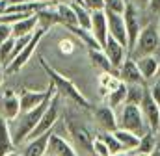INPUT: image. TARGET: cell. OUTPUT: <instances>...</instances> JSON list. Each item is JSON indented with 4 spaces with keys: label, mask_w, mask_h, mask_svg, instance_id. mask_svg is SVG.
<instances>
[{
    "label": "cell",
    "mask_w": 160,
    "mask_h": 156,
    "mask_svg": "<svg viewBox=\"0 0 160 156\" xmlns=\"http://www.w3.org/2000/svg\"><path fill=\"white\" fill-rule=\"evenodd\" d=\"M39 63H41V67H43V71L47 73L48 80L54 84V87H56V91H58V95H60L62 99H67L69 102L77 104V106L84 108V110H93V106L89 104V100L86 99V95L77 87V84H75L71 78H67L65 75L58 73L54 67H50L48 61H47L43 56H39Z\"/></svg>",
    "instance_id": "cell-1"
},
{
    "label": "cell",
    "mask_w": 160,
    "mask_h": 156,
    "mask_svg": "<svg viewBox=\"0 0 160 156\" xmlns=\"http://www.w3.org/2000/svg\"><path fill=\"white\" fill-rule=\"evenodd\" d=\"M160 50V32H158V24L157 22H147L140 36L136 39L132 50L128 52V56L132 60H138L142 56H153Z\"/></svg>",
    "instance_id": "cell-2"
},
{
    "label": "cell",
    "mask_w": 160,
    "mask_h": 156,
    "mask_svg": "<svg viewBox=\"0 0 160 156\" xmlns=\"http://www.w3.org/2000/svg\"><path fill=\"white\" fill-rule=\"evenodd\" d=\"M118 128L128 130L140 138L149 132L147 123H145L143 114H142V108L136 104H123L121 106V112L118 115Z\"/></svg>",
    "instance_id": "cell-3"
},
{
    "label": "cell",
    "mask_w": 160,
    "mask_h": 156,
    "mask_svg": "<svg viewBox=\"0 0 160 156\" xmlns=\"http://www.w3.org/2000/svg\"><path fill=\"white\" fill-rule=\"evenodd\" d=\"M47 36V30H43V28H39L38 26V30L32 34V37H30V41L24 45V48L8 63V67H4V73L6 75H15V73H19L28 61H30V58L34 56V52H36V48L39 46V43H41V39Z\"/></svg>",
    "instance_id": "cell-4"
},
{
    "label": "cell",
    "mask_w": 160,
    "mask_h": 156,
    "mask_svg": "<svg viewBox=\"0 0 160 156\" xmlns=\"http://www.w3.org/2000/svg\"><path fill=\"white\" fill-rule=\"evenodd\" d=\"M62 97L58 95V91H56V95L52 97V100H50V104H48V108L45 110V114L43 117L39 119V123H38V126L32 130V134L28 136V139H34V138H38V136H43V134H47V132H50L52 130V126L58 123V119H60V108H62ZM26 139V141H28Z\"/></svg>",
    "instance_id": "cell-5"
},
{
    "label": "cell",
    "mask_w": 160,
    "mask_h": 156,
    "mask_svg": "<svg viewBox=\"0 0 160 156\" xmlns=\"http://www.w3.org/2000/svg\"><path fill=\"white\" fill-rule=\"evenodd\" d=\"M140 7H136L132 2H127L125 11H123V19H125V30H127V39H128V52L132 50L136 39L140 36L143 24H142V17H140Z\"/></svg>",
    "instance_id": "cell-6"
},
{
    "label": "cell",
    "mask_w": 160,
    "mask_h": 156,
    "mask_svg": "<svg viewBox=\"0 0 160 156\" xmlns=\"http://www.w3.org/2000/svg\"><path fill=\"white\" fill-rule=\"evenodd\" d=\"M140 108H142V114H143V119L147 123L149 132L157 134L160 128V106L157 104V100L151 97L149 87H145V95H143V100H142Z\"/></svg>",
    "instance_id": "cell-7"
},
{
    "label": "cell",
    "mask_w": 160,
    "mask_h": 156,
    "mask_svg": "<svg viewBox=\"0 0 160 156\" xmlns=\"http://www.w3.org/2000/svg\"><path fill=\"white\" fill-rule=\"evenodd\" d=\"M19 115H21L19 95L13 89H4L0 93V117H4L8 123H13Z\"/></svg>",
    "instance_id": "cell-8"
},
{
    "label": "cell",
    "mask_w": 160,
    "mask_h": 156,
    "mask_svg": "<svg viewBox=\"0 0 160 156\" xmlns=\"http://www.w3.org/2000/svg\"><path fill=\"white\" fill-rule=\"evenodd\" d=\"M56 87H54V84L50 82L48 84V87L47 89H41V91H32V89H21V93H19V100H21V114L22 112H30L32 108H36V106H39L41 102L54 91Z\"/></svg>",
    "instance_id": "cell-9"
},
{
    "label": "cell",
    "mask_w": 160,
    "mask_h": 156,
    "mask_svg": "<svg viewBox=\"0 0 160 156\" xmlns=\"http://www.w3.org/2000/svg\"><path fill=\"white\" fill-rule=\"evenodd\" d=\"M118 76L121 78V82L125 84H138V85H147L145 78L142 76L140 67L136 63V60H132L130 56L125 58V61L121 63V67L118 69Z\"/></svg>",
    "instance_id": "cell-10"
},
{
    "label": "cell",
    "mask_w": 160,
    "mask_h": 156,
    "mask_svg": "<svg viewBox=\"0 0 160 156\" xmlns=\"http://www.w3.org/2000/svg\"><path fill=\"white\" fill-rule=\"evenodd\" d=\"M106 13V21H108V36L119 41L123 46L128 48V39H127V30H125V19L121 13L114 11H104Z\"/></svg>",
    "instance_id": "cell-11"
},
{
    "label": "cell",
    "mask_w": 160,
    "mask_h": 156,
    "mask_svg": "<svg viewBox=\"0 0 160 156\" xmlns=\"http://www.w3.org/2000/svg\"><path fill=\"white\" fill-rule=\"evenodd\" d=\"M93 112V117L97 121V124L104 130V132H114L118 130V114L114 108L102 104V106H97L91 110Z\"/></svg>",
    "instance_id": "cell-12"
},
{
    "label": "cell",
    "mask_w": 160,
    "mask_h": 156,
    "mask_svg": "<svg viewBox=\"0 0 160 156\" xmlns=\"http://www.w3.org/2000/svg\"><path fill=\"white\" fill-rule=\"evenodd\" d=\"M102 52L106 54V58L110 60V63L114 65V69H119L121 63L125 61V58L128 56V48L127 46H123L119 41H116L114 37L106 39V43L102 45Z\"/></svg>",
    "instance_id": "cell-13"
},
{
    "label": "cell",
    "mask_w": 160,
    "mask_h": 156,
    "mask_svg": "<svg viewBox=\"0 0 160 156\" xmlns=\"http://www.w3.org/2000/svg\"><path fill=\"white\" fill-rule=\"evenodd\" d=\"M65 126H67V132L71 134V138L75 139V143L80 145L82 149H88V151L91 153V147H93V136L89 134V130H88L84 124L75 123V121H71V119L65 121Z\"/></svg>",
    "instance_id": "cell-14"
},
{
    "label": "cell",
    "mask_w": 160,
    "mask_h": 156,
    "mask_svg": "<svg viewBox=\"0 0 160 156\" xmlns=\"http://www.w3.org/2000/svg\"><path fill=\"white\" fill-rule=\"evenodd\" d=\"M47 154H52V156H78L77 154V149L73 147V143H69L65 138H62L60 134H54V132H50Z\"/></svg>",
    "instance_id": "cell-15"
},
{
    "label": "cell",
    "mask_w": 160,
    "mask_h": 156,
    "mask_svg": "<svg viewBox=\"0 0 160 156\" xmlns=\"http://www.w3.org/2000/svg\"><path fill=\"white\" fill-rule=\"evenodd\" d=\"M91 34L97 39V43L102 46L108 39V21L104 11H91Z\"/></svg>",
    "instance_id": "cell-16"
},
{
    "label": "cell",
    "mask_w": 160,
    "mask_h": 156,
    "mask_svg": "<svg viewBox=\"0 0 160 156\" xmlns=\"http://www.w3.org/2000/svg\"><path fill=\"white\" fill-rule=\"evenodd\" d=\"M136 63H138V67H140L142 76L145 78V82H149V80H153V78L158 76L160 60H158L157 54H153V56H142V58L136 60Z\"/></svg>",
    "instance_id": "cell-17"
},
{
    "label": "cell",
    "mask_w": 160,
    "mask_h": 156,
    "mask_svg": "<svg viewBox=\"0 0 160 156\" xmlns=\"http://www.w3.org/2000/svg\"><path fill=\"white\" fill-rule=\"evenodd\" d=\"M50 132H52V130H50ZM50 132H47V134H43V136H38V138H34V139H28V143L24 145L21 156H45L47 154V147H48Z\"/></svg>",
    "instance_id": "cell-18"
},
{
    "label": "cell",
    "mask_w": 160,
    "mask_h": 156,
    "mask_svg": "<svg viewBox=\"0 0 160 156\" xmlns=\"http://www.w3.org/2000/svg\"><path fill=\"white\" fill-rule=\"evenodd\" d=\"M38 26H39V19H38V15L34 13V15H30V17H26V19H22V21L11 24V34H13L15 39L24 37V36H32V34L38 30Z\"/></svg>",
    "instance_id": "cell-19"
},
{
    "label": "cell",
    "mask_w": 160,
    "mask_h": 156,
    "mask_svg": "<svg viewBox=\"0 0 160 156\" xmlns=\"http://www.w3.org/2000/svg\"><path fill=\"white\" fill-rule=\"evenodd\" d=\"M88 56L91 60V65L97 67L101 73H116L118 75V69H114V65L110 63V60L106 58V54L102 52V48H99V50L88 48Z\"/></svg>",
    "instance_id": "cell-20"
},
{
    "label": "cell",
    "mask_w": 160,
    "mask_h": 156,
    "mask_svg": "<svg viewBox=\"0 0 160 156\" xmlns=\"http://www.w3.org/2000/svg\"><path fill=\"white\" fill-rule=\"evenodd\" d=\"M15 151V143H13V136H11V126L9 123L0 117V156L8 154Z\"/></svg>",
    "instance_id": "cell-21"
},
{
    "label": "cell",
    "mask_w": 160,
    "mask_h": 156,
    "mask_svg": "<svg viewBox=\"0 0 160 156\" xmlns=\"http://www.w3.org/2000/svg\"><path fill=\"white\" fill-rule=\"evenodd\" d=\"M114 136L118 138V141L123 147V153H128V151H136L138 145H140V136L128 132V130H123V128H118L114 130Z\"/></svg>",
    "instance_id": "cell-22"
},
{
    "label": "cell",
    "mask_w": 160,
    "mask_h": 156,
    "mask_svg": "<svg viewBox=\"0 0 160 156\" xmlns=\"http://www.w3.org/2000/svg\"><path fill=\"white\" fill-rule=\"evenodd\" d=\"M97 82H99V93H101V97L104 99L110 91H114L116 87H119L121 78L118 76L116 73H101Z\"/></svg>",
    "instance_id": "cell-23"
},
{
    "label": "cell",
    "mask_w": 160,
    "mask_h": 156,
    "mask_svg": "<svg viewBox=\"0 0 160 156\" xmlns=\"http://www.w3.org/2000/svg\"><path fill=\"white\" fill-rule=\"evenodd\" d=\"M67 32H71L73 36H77V37L88 46V48H95V50H99V48H102L99 43H97V39L93 37V34H91V30H86V28H80L77 24H71V26H63Z\"/></svg>",
    "instance_id": "cell-24"
},
{
    "label": "cell",
    "mask_w": 160,
    "mask_h": 156,
    "mask_svg": "<svg viewBox=\"0 0 160 156\" xmlns=\"http://www.w3.org/2000/svg\"><path fill=\"white\" fill-rule=\"evenodd\" d=\"M36 15H38V19H39V28H43V30H48L50 26L60 24V17H58V13H56V9H54V4H48L47 7L39 9Z\"/></svg>",
    "instance_id": "cell-25"
},
{
    "label": "cell",
    "mask_w": 160,
    "mask_h": 156,
    "mask_svg": "<svg viewBox=\"0 0 160 156\" xmlns=\"http://www.w3.org/2000/svg\"><path fill=\"white\" fill-rule=\"evenodd\" d=\"M54 9L60 17V26H71L77 24V15L73 11V6L69 2H62V4H54Z\"/></svg>",
    "instance_id": "cell-26"
},
{
    "label": "cell",
    "mask_w": 160,
    "mask_h": 156,
    "mask_svg": "<svg viewBox=\"0 0 160 156\" xmlns=\"http://www.w3.org/2000/svg\"><path fill=\"white\" fill-rule=\"evenodd\" d=\"M125 99H127V84L121 82L119 87H116L114 91H110V93L104 97V104L116 110V108H119V106L125 104Z\"/></svg>",
    "instance_id": "cell-27"
},
{
    "label": "cell",
    "mask_w": 160,
    "mask_h": 156,
    "mask_svg": "<svg viewBox=\"0 0 160 156\" xmlns=\"http://www.w3.org/2000/svg\"><path fill=\"white\" fill-rule=\"evenodd\" d=\"M145 87L147 85H138V84H127V99L125 104H136L140 106L145 95Z\"/></svg>",
    "instance_id": "cell-28"
},
{
    "label": "cell",
    "mask_w": 160,
    "mask_h": 156,
    "mask_svg": "<svg viewBox=\"0 0 160 156\" xmlns=\"http://www.w3.org/2000/svg\"><path fill=\"white\" fill-rule=\"evenodd\" d=\"M71 6H73V11L77 15V26L89 30L91 28V11L88 7H84L82 4H71Z\"/></svg>",
    "instance_id": "cell-29"
},
{
    "label": "cell",
    "mask_w": 160,
    "mask_h": 156,
    "mask_svg": "<svg viewBox=\"0 0 160 156\" xmlns=\"http://www.w3.org/2000/svg\"><path fill=\"white\" fill-rule=\"evenodd\" d=\"M13 48H15V37H9L0 45V65L8 67V63L13 60Z\"/></svg>",
    "instance_id": "cell-30"
},
{
    "label": "cell",
    "mask_w": 160,
    "mask_h": 156,
    "mask_svg": "<svg viewBox=\"0 0 160 156\" xmlns=\"http://www.w3.org/2000/svg\"><path fill=\"white\" fill-rule=\"evenodd\" d=\"M155 147H157V139H155V136H153V132H147V134H143L142 138H140V145H138V153H145V154H151L153 151H155Z\"/></svg>",
    "instance_id": "cell-31"
},
{
    "label": "cell",
    "mask_w": 160,
    "mask_h": 156,
    "mask_svg": "<svg viewBox=\"0 0 160 156\" xmlns=\"http://www.w3.org/2000/svg\"><path fill=\"white\" fill-rule=\"evenodd\" d=\"M99 138H101V139L106 143V147L110 149V153H112V154L123 153V147H121V143L118 141V138L114 136V132H104V134H101Z\"/></svg>",
    "instance_id": "cell-32"
},
{
    "label": "cell",
    "mask_w": 160,
    "mask_h": 156,
    "mask_svg": "<svg viewBox=\"0 0 160 156\" xmlns=\"http://www.w3.org/2000/svg\"><path fill=\"white\" fill-rule=\"evenodd\" d=\"M91 153L95 156H112L110 149L106 147V143L101 139V138H93V147H91Z\"/></svg>",
    "instance_id": "cell-33"
},
{
    "label": "cell",
    "mask_w": 160,
    "mask_h": 156,
    "mask_svg": "<svg viewBox=\"0 0 160 156\" xmlns=\"http://www.w3.org/2000/svg\"><path fill=\"white\" fill-rule=\"evenodd\" d=\"M128 0H104V11H114V13H121L125 11Z\"/></svg>",
    "instance_id": "cell-34"
},
{
    "label": "cell",
    "mask_w": 160,
    "mask_h": 156,
    "mask_svg": "<svg viewBox=\"0 0 160 156\" xmlns=\"http://www.w3.org/2000/svg\"><path fill=\"white\" fill-rule=\"evenodd\" d=\"M82 6L89 11H104V0H82Z\"/></svg>",
    "instance_id": "cell-35"
},
{
    "label": "cell",
    "mask_w": 160,
    "mask_h": 156,
    "mask_svg": "<svg viewBox=\"0 0 160 156\" xmlns=\"http://www.w3.org/2000/svg\"><path fill=\"white\" fill-rule=\"evenodd\" d=\"M9 37H13V34H11V24L0 22V45H2L4 41H8Z\"/></svg>",
    "instance_id": "cell-36"
},
{
    "label": "cell",
    "mask_w": 160,
    "mask_h": 156,
    "mask_svg": "<svg viewBox=\"0 0 160 156\" xmlns=\"http://www.w3.org/2000/svg\"><path fill=\"white\" fill-rule=\"evenodd\" d=\"M149 87V93H151V97L157 100V104L160 106V78L157 76V82L153 84V85H147Z\"/></svg>",
    "instance_id": "cell-37"
},
{
    "label": "cell",
    "mask_w": 160,
    "mask_h": 156,
    "mask_svg": "<svg viewBox=\"0 0 160 156\" xmlns=\"http://www.w3.org/2000/svg\"><path fill=\"white\" fill-rule=\"evenodd\" d=\"M147 9H149L151 15H155V17H158L160 19V0H149Z\"/></svg>",
    "instance_id": "cell-38"
},
{
    "label": "cell",
    "mask_w": 160,
    "mask_h": 156,
    "mask_svg": "<svg viewBox=\"0 0 160 156\" xmlns=\"http://www.w3.org/2000/svg\"><path fill=\"white\" fill-rule=\"evenodd\" d=\"M60 50H62V52H71V50H73V43L62 39V41H60Z\"/></svg>",
    "instance_id": "cell-39"
},
{
    "label": "cell",
    "mask_w": 160,
    "mask_h": 156,
    "mask_svg": "<svg viewBox=\"0 0 160 156\" xmlns=\"http://www.w3.org/2000/svg\"><path fill=\"white\" fill-rule=\"evenodd\" d=\"M130 2L140 9H147V4H149V0H130Z\"/></svg>",
    "instance_id": "cell-40"
},
{
    "label": "cell",
    "mask_w": 160,
    "mask_h": 156,
    "mask_svg": "<svg viewBox=\"0 0 160 156\" xmlns=\"http://www.w3.org/2000/svg\"><path fill=\"white\" fill-rule=\"evenodd\" d=\"M8 6H13V4H24V2H36V0H6Z\"/></svg>",
    "instance_id": "cell-41"
},
{
    "label": "cell",
    "mask_w": 160,
    "mask_h": 156,
    "mask_svg": "<svg viewBox=\"0 0 160 156\" xmlns=\"http://www.w3.org/2000/svg\"><path fill=\"white\" fill-rule=\"evenodd\" d=\"M39 2H45V4H62V2H67V0H39Z\"/></svg>",
    "instance_id": "cell-42"
},
{
    "label": "cell",
    "mask_w": 160,
    "mask_h": 156,
    "mask_svg": "<svg viewBox=\"0 0 160 156\" xmlns=\"http://www.w3.org/2000/svg\"><path fill=\"white\" fill-rule=\"evenodd\" d=\"M151 156H160V143L157 141V147H155V151L151 153Z\"/></svg>",
    "instance_id": "cell-43"
},
{
    "label": "cell",
    "mask_w": 160,
    "mask_h": 156,
    "mask_svg": "<svg viewBox=\"0 0 160 156\" xmlns=\"http://www.w3.org/2000/svg\"><path fill=\"white\" fill-rule=\"evenodd\" d=\"M4 75H6V73H4V69L0 67V85H2V82H4Z\"/></svg>",
    "instance_id": "cell-44"
},
{
    "label": "cell",
    "mask_w": 160,
    "mask_h": 156,
    "mask_svg": "<svg viewBox=\"0 0 160 156\" xmlns=\"http://www.w3.org/2000/svg\"><path fill=\"white\" fill-rule=\"evenodd\" d=\"M4 156H21L17 151H11V153H8V154H4Z\"/></svg>",
    "instance_id": "cell-45"
},
{
    "label": "cell",
    "mask_w": 160,
    "mask_h": 156,
    "mask_svg": "<svg viewBox=\"0 0 160 156\" xmlns=\"http://www.w3.org/2000/svg\"><path fill=\"white\" fill-rule=\"evenodd\" d=\"M69 4H82V0H67Z\"/></svg>",
    "instance_id": "cell-46"
},
{
    "label": "cell",
    "mask_w": 160,
    "mask_h": 156,
    "mask_svg": "<svg viewBox=\"0 0 160 156\" xmlns=\"http://www.w3.org/2000/svg\"><path fill=\"white\" fill-rule=\"evenodd\" d=\"M136 156H151V154H145V153H138Z\"/></svg>",
    "instance_id": "cell-47"
},
{
    "label": "cell",
    "mask_w": 160,
    "mask_h": 156,
    "mask_svg": "<svg viewBox=\"0 0 160 156\" xmlns=\"http://www.w3.org/2000/svg\"><path fill=\"white\" fill-rule=\"evenodd\" d=\"M112 156H127L125 153H118V154H112Z\"/></svg>",
    "instance_id": "cell-48"
},
{
    "label": "cell",
    "mask_w": 160,
    "mask_h": 156,
    "mask_svg": "<svg viewBox=\"0 0 160 156\" xmlns=\"http://www.w3.org/2000/svg\"><path fill=\"white\" fill-rule=\"evenodd\" d=\"M157 24H158V32H160V19H158V22H157Z\"/></svg>",
    "instance_id": "cell-49"
},
{
    "label": "cell",
    "mask_w": 160,
    "mask_h": 156,
    "mask_svg": "<svg viewBox=\"0 0 160 156\" xmlns=\"http://www.w3.org/2000/svg\"><path fill=\"white\" fill-rule=\"evenodd\" d=\"M45 156H52V154H45Z\"/></svg>",
    "instance_id": "cell-50"
},
{
    "label": "cell",
    "mask_w": 160,
    "mask_h": 156,
    "mask_svg": "<svg viewBox=\"0 0 160 156\" xmlns=\"http://www.w3.org/2000/svg\"><path fill=\"white\" fill-rule=\"evenodd\" d=\"M158 78H160V71H158Z\"/></svg>",
    "instance_id": "cell-51"
},
{
    "label": "cell",
    "mask_w": 160,
    "mask_h": 156,
    "mask_svg": "<svg viewBox=\"0 0 160 156\" xmlns=\"http://www.w3.org/2000/svg\"><path fill=\"white\" fill-rule=\"evenodd\" d=\"M158 132H160V128H158Z\"/></svg>",
    "instance_id": "cell-52"
},
{
    "label": "cell",
    "mask_w": 160,
    "mask_h": 156,
    "mask_svg": "<svg viewBox=\"0 0 160 156\" xmlns=\"http://www.w3.org/2000/svg\"><path fill=\"white\" fill-rule=\"evenodd\" d=\"M128 2H130V0H128Z\"/></svg>",
    "instance_id": "cell-53"
}]
</instances>
